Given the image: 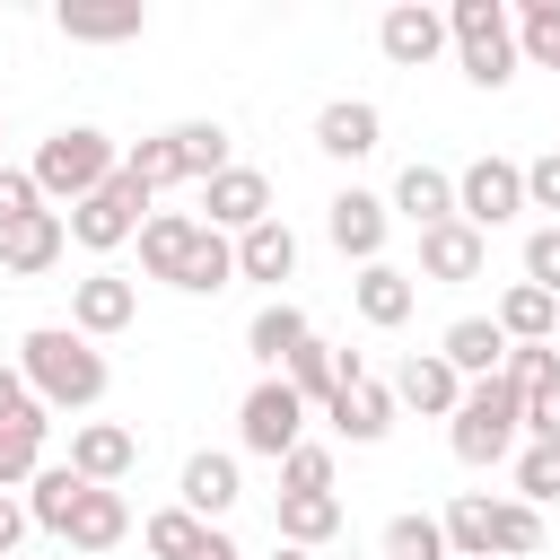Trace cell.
<instances>
[{
  "label": "cell",
  "instance_id": "obj_38",
  "mask_svg": "<svg viewBox=\"0 0 560 560\" xmlns=\"http://www.w3.org/2000/svg\"><path fill=\"white\" fill-rule=\"evenodd\" d=\"M385 560H446V534H438V516L402 508V516L385 525Z\"/></svg>",
  "mask_w": 560,
  "mask_h": 560
},
{
  "label": "cell",
  "instance_id": "obj_35",
  "mask_svg": "<svg viewBox=\"0 0 560 560\" xmlns=\"http://www.w3.org/2000/svg\"><path fill=\"white\" fill-rule=\"evenodd\" d=\"M516 61H542V70H560V0H516Z\"/></svg>",
  "mask_w": 560,
  "mask_h": 560
},
{
  "label": "cell",
  "instance_id": "obj_13",
  "mask_svg": "<svg viewBox=\"0 0 560 560\" xmlns=\"http://www.w3.org/2000/svg\"><path fill=\"white\" fill-rule=\"evenodd\" d=\"M131 464H140V438H131L122 420H79V429H70V472H79V481L122 490Z\"/></svg>",
  "mask_w": 560,
  "mask_h": 560
},
{
  "label": "cell",
  "instance_id": "obj_27",
  "mask_svg": "<svg viewBox=\"0 0 560 560\" xmlns=\"http://www.w3.org/2000/svg\"><path fill=\"white\" fill-rule=\"evenodd\" d=\"M394 402H411V411H438V420H455V402H464V376L438 359V350H411L402 359V376H394Z\"/></svg>",
  "mask_w": 560,
  "mask_h": 560
},
{
  "label": "cell",
  "instance_id": "obj_32",
  "mask_svg": "<svg viewBox=\"0 0 560 560\" xmlns=\"http://www.w3.org/2000/svg\"><path fill=\"white\" fill-rule=\"evenodd\" d=\"M228 280H236V236L201 228V236H192V262H184V280H175V289H184V298H219Z\"/></svg>",
  "mask_w": 560,
  "mask_h": 560
},
{
  "label": "cell",
  "instance_id": "obj_47",
  "mask_svg": "<svg viewBox=\"0 0 560 560\" xmlns=\"http://www.w3.org/2000/svg\"><path fill=\"white\" fill-rule=\"evenodd\" d=\"M192 560H245V551H236V542H228V534H219V525H210V542H201V551H192Z\"/></svg>",
  "mask_w": 560,
  "mask_h": 560
},
{
  "label": "cell",
  "instance_id": "obj_42",
  "mask_svg": "<svg viewBox=\"0 0 560 560\" xmlns=\"http://www.w3.org/2000/svg\"><path fill=\"white\" fill-rule=\"evenodd\" d=\"M525 280H534L542 298H560V228H534V236H525Z\"/></svg>",
  "mask_w": 560,
  "mask_h": 560
},
{
  "label": "cell",
  "instance_id": "obj_33",
  "mask_svg": "<svg viewBox=\"0 0 560 560\" xmlns=\"http://www.w3.org/2000/svg\"><path fill=\"white\" fill-rule=\"evenodd\" d=\"M79 490H88V481H79L70 464H44V472L26 481V525L61 534V525H70V508H79Z\"/></svg>",
  "mask_w": 560,
  "mask_h": 560
},
{
  "label": "cell",
  "instance_id": "obj_24",
  "mask_svg": "<svg viewBox=\"0 0 560 560\" xmlns=\"http://www.w3.org/2000/svg\"><path fill=\"white\" fill-rule=\"evenodd\" d=\"M385 210H394V219H411V228H438V219H455V175L411 158V166L394 175V201H385Z\"/></svg>",
  "mask_w": 560,
  "mask_h": 560
},
{
  "label": "cell",
  "instance_id": "obj_21",
  "mask_svg": "<svg viewBox=\"0 0 560 560\" xmlns=\"http://www.w3.org/2000/svg\"><path fill=\"white\" fill-rule=\"evenodd\" d=\"M280 376H289V394H298L306 411H324L341 376H368V359H359V350H332V341H306V350H298Z\"/></svg>",
  "mask_w": 560,
  "mask_h": 560
},
{
  "label": "cell",
  "instance_id": "obj_39",
  "mask_svg": "<svg viewBox=\"0 0 560 560\" xmlns=\"http://www.w3.org/2000/svg\"><path fill=\"white\" fill-rule=\"evenodd\" d=\"M499 376H508L516 394H542V385L560 376V350H551V341H508V359H499Z\"/></svg>",
  "mask_w": 560,
  "mask_h": 560
},
{
  "label": "cell",
  "instance_id": "obj_7",
  "mask_svg": "<svg viewBox=\"0 0 560 560\" xmlns=\"http://www.w3.org/2000/svg\"><path fill=\"white\" fill-rule=\"evenodd\" d=\"M516 210H525V166H516V158H472V166L455 175V219H464L472 236L508 228Z\"/></svg>",
  "mask_w": 560,
  "mask_h": 560
},
{
  "label": "cell",
  "instance_id": "obj_18",
  "mask_svg": "<svg viewBox=\"0 0 560 560\" xmlns=\"http://www.w3.org/2000/svg\"><path fill=\"white\" fill-rule=\"evenodd\" d=\"M376 140H385V114H376L368 96H332V105L315 114V149H324V158H368Z\"/></svg>",
  "mask_w": 560,
  "mask_h": 560
},
{
  "label": "cell",
  "instance_id": "obj_26",
  "mask_svg": "<svg viewBox=\"0 0 560 560\" xmlns=\"http://www.w3.org/2000/svg\"><path fill=\"white\" fill-rule=\"evenodd\" d=\"M306 341H315V324H306V306H289V298H271V306H262V315L245 324V350H254V359H262L271 376H280V368H289V359H298Z\"/></svg>",
  "mask_w": 560,
  "mask_h": 560
},
{
  "label": "cell",
  "instance_id": "obj_22",
  "mask_svg": "<svg viewBox=\"0 0 560 560\" xmlns=\"http://www.w3.org/2000/svg\"><path fill=\"white\" fill-rule=\"evenodd\" d=\"M236 499H245V481H236V455H192V464H184V481H175V508H192L201 525H219Z\"/></svg>",
  "mask_w": 560,
  "mask_h": 560
},
{
  "label": "cell",
  "instance_id": "obj_48",
  "mask_svg": "<svg viewBox=\"0 0 560 560\" xmlns=\"http://www.w3.org/2000/svg\"><path fill=\"white\" fill-rule=\"evenodd\" d=\"M271 560H315V551H298V542H280V551H271Z\"/></svg>",
  "mask_w": 560,
  "mask_h": 560
},
{
  "label": "cell",
  "instance_id": "obj_20",
  "mask_svg": "<svg viewBox=\"0 0 560 560\" xmlns=\"http://www.w3.org/2000/svg\"><path fill=\"white\" fill-rule=\"evenodd\" d=\"M438 359H446L464 385H481V376H499V359H508V332H499L490 315H455V324H446V341H438Z\"/></svg>",
  "mask_w": 560,
  "mask_h": 560
},
{
  "label": "cell",
  "instance_id": "obj_44",
  "mask_svg": "<svg viewBox=\"0 0 560 560\" xmlns=\"http://www.w3.org/2000/svg\"><path fill=\"white\" fill-rule=\"evenodd\" d=\"M525 210H560V149H542L525 166Z\"/></svg>",
  "mask_w": 560,
  "mask_h": 560
},
{
  "label": "cell",
  "instance_id": "obj_25",
  "mask_svg": "<svg viewBox=\"0 0 560 560\" xmlns=\"http://www.w3.org/2000/svg\"><path fill=\"white\" fill-rule=\"evenodd\" d=\"M350 298H359V315H368L376 332H394V324H402V315L420 306V280H411V271H394V262H359Z\"/></svg>",
  "mask_w": 560,
  "mask_h": 560
},
{
  "label": "cell",
  "instance_id": "obj_8",
  "mask_svg": "<svg viewBox=\"0 0 560 560\" xmlns=\"http://www.w3.org/2000/svg\"><path fill=\"white\" fill-rule=\"evenodd\" d=\"M298 438H306V402L289 394V376H262V385H254V394L236 402V446H245V455H271V464H280V455H289Z\"/></svg>",
  "mask_w": 560,
  "mask_h": 560
},
{
  "label": "cell",
  "instance_id": "obj_23",
  "mask_svg": "<svg viewBox=\"0 0 560 560\" xmlns=\"http://www.w3.org/2000/svg\"><path fill=\"white\" fill-rule=\"evenodd\" d=\"M122 534H131V499L88 481V490H79V508H70V525H61V542H70V551H114Z\"/></svg>",
  "mask_w": 560,
  "mask_h": 560
},
{
  "label": "cell",
  "instance_id": "obj_16",
  "mask_svg": "<svg viewBox=\"0 0 560 560\" xmlns=\"http://www.w3.org/2000/svg\"><path fill=\"white\" fill-rule=\"evenodd\" d=\"M52 26H61L70 44H131V35L149 26V9H140V0H61Z\"/></svg>",
  "mask_w": 560,
  "mask_h": 560
},
{
  "label": "cell",
  "instance_id": "obj_11",
  "mask_svg": "<svg viewBox=\"0 0 560 560\" xmlns=\"http://www.w3.org/2000/svg\"><path fill=\"white\" fill-rule=\"evenodd\" d=\"M131 315H140V289H131L122 271H88V280H70V332H79V341L131 332Z\"/></svg>",
  "mask_w": 560,
  "mask_h": 560
},
{
  "label": "cell",
  "instance_id": "obj_30",
  "mask_svg": "<svg viewBox=\"0 0 560 560\" xmlns=\"http://www.w3.org/2000/svg\"><path fill=\"white\" fill-rule=\"evenodd\" d=\"M44 438H52V411H44V402L0 429V490H26V481L44 472Z\"/></svg>",
  "mask_w": 560,
  "mask_h": 560
},
{
  "label": "cell",
  "instance_id": "obj_10",
  "mask_svg": "<svg viewBox=\"0 0 560 560\" xmlns=\"http://www.w3.org/2000/svg\"><path fill=\"white\" fill-rule=\"evenodd\" d=\"M385 228H394L385 192H359V184H341V192L324 201V236H332L350 262H385Z\"/></svg>",
  "mask_w": 560,
  "mask_h": 560
},
{
  "label": "cell",
  "instance_id": "obj_43",
  "mask_svg": "<svg viewBox=\"0 0 560 560\" xmlns=\"http://www.w3.org/2000/svg\"><path fill=\"white\" fill-rule=\"evenodd\" d=\"M525 438H542V446H560V376H551L542 394H525Z\"/></svg>",
  "mask_w": 560,
  "mask_h": 560
},
{
  "label": "cell",
  "instance_id": "obj_17",
  "mask_svg": "<svg viewBox=\"0 0 560 560\" xmlns=\"http://www.w3.org/2000/svg\"><path fill=\"white\" fill-rule=\"evenodd\" d=\"M61 254H70V228H61V210H35L26 228H9V236H0V271H9V280H44Z\"/></svg>",
  "mask_w": 560,
  "mask_h": 560
},
{
  "label": "cell",
  "instance_id": "obj_36",
  "mask_svg": "<svg viewBox=\"0 0 560 560\" xmlns=\"http://www.w3.org/2000/svg\"><path fill=\"white\" fill-rule=\"evenodd\" d=\"M140 542H149V551H158V560H192V551H201V542H210V525H201V516H192V508H158V516H149V525H140Z\"/></svg>",
  "mask_w": 560,
  "mask_h": 560
},
{
  "label": "cell",
  "instance_id": "obj_4",
  "mask_svg": "<svg viewBox=\"0 0 560 560\" xmlns=\"http://www.w3.org/2000/svg\"><path fill=\"white\" fill-rule=\"evenodd\" d=\"M516 429H525V394L508 376H481V385H464L446 446H455V464H499V455H516Z\"/></svg>",
  "mask_w": 560,
  "mask_h": 560
},
{
  "label": "cell",
  "instance_id": "obj_37",
  "mask_svg": "<svg viewBox=\"0 0 560 560\" xmlns=\"http://www.w3.org/2000/svg\"><path fill=\"white\" fill-rule=\"evenodd\" d=\"M516 499H525V508L560 499V446H542V438H525V446H516Z\"/></svg>",
  "mask_w": 560,
  "mask_h": 560
},
{
  "label": "cell",
  "instance_id": "obj_40",
  "mask_svg": "<svg viewBox=\"0 0 560 560\" xmlns=\"http://www.w3.org/2000/svg\"><path fill=\"white\" fill-rule=\"evenodd\" d=\"M289 490H332V446L298 438V446L280 455V499H289Z\"/></svg>",
  "mask_w": 560,
  "mask_h": 560
},
{
  "label": "cell",
  "instance_id": "obj_2",
  "mask_svg": "<svg viewBox=\"0 0 560 560\" xmlns=\"http://www.w3.org/2000/svg\"><path fill=\"white\" fill-rule=\"evenodd\" d=\"M228 166V122H166V131H149V140H131L122 149V175L158 201L166 184H210Z\"/></svg>",
  "mask_w": 560,
  "mask_h": 560
},
{
  "label": "cell",
  "instance_id": "obj_14",
  "mask_svg": "<svg viewBox=\"0 0 560 560\" xmlns=\"http://www.w3.org/2000/svg\"><path fill=\"white\" fill-rule=\"evenodd\" d=\"M324 420H332L350 446H376V438L394 429V385H376V376H341L332 402H324Z\"/></svg>",
  "mask_w": 560,
  "mask_h": 560
},
{
  "label": "cell",
  "instance_id": "obj_41",
  "mask_svg": "<svg viewBox=\"0 0 560 560\" xmlns=\"http://www.w3.org/2000/svg\"><path fill=\"white\" fill-rule=\"evenodd\" d=\"M35 210H44V192H35V175H26V166H0V236H9V228H26Z\"/></svg>",
  "mask_w": 560,
  "mask_h": 560
},
{
  "label": "cell",
  "instance_id": "obj_3",
  "mask_svg": "<svg viewBox=\"0 0 560 560\" xmlns=\"http://www.w3.org/2000/svg\"><path fill=\"white\" fill-rule=\"evenodd\" d=\"M114 166H122V149H114L96 122H70V131H52V140L35 149V166H26V175H35L44 210H79V201H88Z\"/></svg>",
  "mask_w": 560,
  "mask_h": 560
},
{
  "label": "cell",
  "instance_id": "obj_46",
  "mask_svg": "<svg viewBox=\"0 0 560 560\" xmlns=\"http://www.w3.org/2000/svg\"><path fill=\"white\" fill-rule=\"evenodd\" d=\"M18 534H26V499H18V490H0V560L18 551Z\"/></svg>",
  "mask_w": 560,
  "mask_h": 560
},
{
  "label": "cell",
  "instance_id": "obj_6",
  "mask_svg": "<svg viewBox=\"0 0 560 560\" xmlns=\"http://www.w3.org/2000/svg\"><path fill=\"white\" fill-rule=\"evenodd\" d=\"M140 219H149V192L114 166L79 210H61V228H70V245H88V254H114V245H131L140 236Z\"/></svg>",
  "mask_w": 560,
  "mask_h": 560
},
{
  "label": "cell",
  "instance_id": "obj_1",
  "mask_svg": "<svg viewBox=\"0 0 560 560\" xmlns=\"http://www.w3.org/2000/svg\"><path fill=\"white\" fill-rule=\"evenodd\" d=\"M18 376H26V394H35L44 411H88V402H105V350L79 341L70 324H35V332L18 341Z\"/></svg>",
  "mask_w": 560,
  "mask_h": 560
},
{
  "label": "cell",
  "instance_id": "obj_29",
  "mask_svg": "<svg viewBox=\"0 0 560 560\" xmlns=\"http://www.w3.org/2000/svg\"><path fill=\"white\" fill-rule=\"evenodd\" d=\"M490 324H499L508 341H551V332H560V298H542L534 280H508L499 306H490Z\"/></svg>",
  "mask_w": 560,
  "mask_h": 560
},
{
  "label": "cell",
  "instance_id": "obj_5",
  "mask_svg": "<svg viewBox=\"0 0 560 560\" xmlns=\"http://www.w3.org/2000/svg\"><path fill=\"white\" fill-rule=\"evenodd\" d=\"M446 44H455V61H464L472 88H508L516 79V26H508L499 0H455L446 9Z\"/></svg>",
  "mask_w": 560,
  "mask_h": 560
},
{
  "label": "cell",
  "instance_id": "obj_45",
  "mask_svg": "<svg viewBox=\"0 0 560 560\" xmlns=\"http://www.w3.org/2000/svg\"><path fill=\"white\" fill-rule=\"evenodd\" d=\"M26 411H35L26 376H18V368H0V429H9V420H26Z\"/></svg>",
  "mask_w": 560,
  "mask_h": 560
},
{
  "label": "cell",
  "instance_id": "obj_28",
  "mask_svg": "<svg viewBox=\"0 0 560 560\" xmlns=\"http://www.w3.org/2000/svg\"><path fill=\"white\" fill-rule=\"evenodd\" d=\"M236 280H298V236H289V219H262V228H245L236 236Z\"/></svg>",
  "mask_w": 560,
  "mask_h": 560
},
{
  "label": "cell",
  "instance_id": "obj_9",
  "mask_svg": "<svg viewBox=\"0 0 560 560\" xmlns=\"http://www.w3.org/2000/svg\"><path fill=\"white\" fill-rule=\"evenodd\" d=\"M262 219H271V175L228 158V166L201 184V228H219V236H245V228H262Z\"/></svg>",
  "mask_w": 560,
  "mask_h": 560
},
{
  "label": "cell",
  "instance_id": "obj_15",
  "mask_svg": "<svg viewBox=\"0 0 560 560\" xmlns=\"http://www.w3.org/2000/svg\"><path fill=\"white\" fill-rule=\"evenodd\" d=\"M481 262H490V236H472L464 219H438V228H420V271L411 280H481Z\"/></svg>",
  "mask_w": 560,
  "mask_h": 560
},
{
  "label": "cell",
  "instance_id": "obj_19",
  "mask_svg": "<svg viewBox=\"0 0 560 560\" xmlns=\"http://www.w3.org/2000/svg\"><path fill=\"white\" fill-rule=\"evenodd\" d=\"M192 236H201V219H184V210H149V219H140V271L175 289L184 262H192Z\"/></svg>",
  "mask_w": 560,
  "mask_h": 560
},
{
  "label": "cell",
  "instance_id": "obj_12",
  "mask_svg": "<svg viewBox=\"0 0 560 560\" xmlns=\"http://www.w3.org/2000/svg\"><path fill=\"white\" fill-rule=\"evenodd\" d=\"M376 44H385L394 70H420V61L446 52V9H429V0H394V9L376 18Z\"/></svg>",
  "mask_w": 560,
  "mask_h": 560
},
{
  "label": "cell",
  "instance_id": "obj_34",
  "mask_svg": "<svg viewBox=\"0 0 560 560\" xmlns=\"http://www.w3.org/2000/svg\"><path fill=\"white\" fill-rule=\"evenodd\" d=\"M534 551H542V508L490 499V560H534Z\"/></svg>",
  "mask_w": 560,
  "mask_h": 560
},
{
  "label": "cell",
  "instance_id": "obj_31",
  "mask_svg": "<svg viewBox=\"0 0 560 560\" xmlns=\"http://www.w3.org/2000/svg\"><path fill=\"white\" fill-rule=\"evenodd\" d=\"M332 534H341V499H332V490H289V499H280V542L315 551V542H332Z\"/></svg>",
  "mask_w": 560,
  "mask_h": 560
}]
</instances>
